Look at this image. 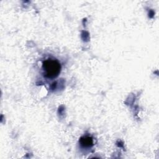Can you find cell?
<instances>
[{
  "mask_svg": "<svg viewBox=\"0 0 159 159\" xmlns=\"http://www.w3.org/2000/svg\"><path fill=\"white\" fill-rule=\"evenodd\" d=\"M44 76L49 79L57 77L61 71L60 63L55 59H47L42 63Z\"/></svg>",
  "mask_w": 159,
  "mask_h": 159,
  "instance_id": "obj_1",
  "label": "cell"
},
{
  "mask_svg": "<svg viewBox=\"0 0 159 159\" xmlns=\"http://www.w3.org/2000/svg\"><path fill=\"white\" fill-rule=\"evenodd\" d=\"M80 143L83 148H91L93 146V139L88 135L83 136L80 139Z\"/></svg>",
  "mask_w": 159,
  "mask_h": 159,
  "instance_id": "obj_2",
  "label": "cell"
}]
</instances>
